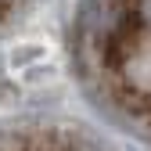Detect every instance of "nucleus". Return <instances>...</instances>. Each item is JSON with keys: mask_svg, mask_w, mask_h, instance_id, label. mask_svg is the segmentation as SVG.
<instances>
[{"mask_svg": "<svg viewBox=\"0 0 151 151\" xmlns=\"http://www.w3.org/2000/svg\"><path fill=\"white\" fill-rule=\"evenodd\" d=\"M54 151H76V147H54Z\"/></svg>", "mask_w": 151, "mask_h": 151, "instance_id": "obj_2", "label": "nucleus"}, {"mask_svg": "<svg viewBox=\"0 0 151 151\" xmlns=\"http://www.w3.org/2000/svg\"><path fill=\"white\" fill-rule=\"evenodd\" d=\"M101 65L115 97L151 129V0H101Z\"/></svg>", "mask_w": 151, "mask_h": 151, "instance_id": "obj_1", "label": "nucleus"}]
</instances>
